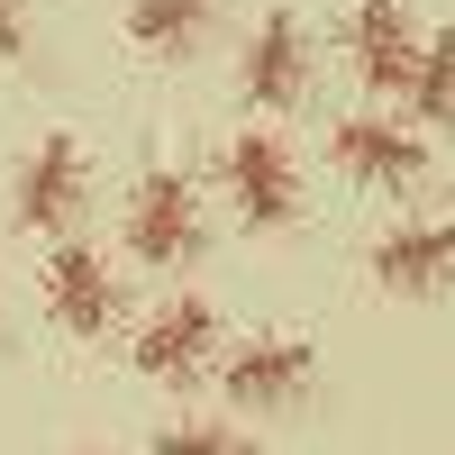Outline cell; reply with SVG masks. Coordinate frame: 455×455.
<instances>
[{"label":"cell","mask_w":455,"mask_h":455,"mask_svg":"<svg viewBox=\"0 0 455 455\" xmlns=\"http://www.w3.org/2000/svg\"><path fill=\"white\" fill-rule=\"evenodd\" d=\"M210 246V219H201V182L182 164H146L128 182V255L156 264V274H182Z\"/></svg>","instance_id":"6da1fadb"},{"label":"cell","mask_w":455,"mask_h":455,"mask_svg":"<svg viewBox=\"0 0 455 455\" xmlns=\"http://www.w3.org/2000/svg\"><path fill=\"white\" fill-rule=\"evenodd\" d=\"M83 201H92V156H83V137L73 128H46L19 156V173H10V219L28 228V237H64L73 219H83Z\"/></svg>","instance_id":"7a4b0ae2"},{"label":"cell","mask_w":455,"mask_h":455,"mask_svg":"<svg viewBox=\"0 0 455 455\" xmlns=\"http://www.w3.org/2000/svg\"><path fill=\"white\" fill-rule=\"evenodd\" d=\"M219 192L246 228H291L300 219V156L274 128H237L219 146Z\"/></svg>","instance_id":"3957f363"},{"label":"cell","mask_w":455,"mask_h":455,"mask_svg":"<svg viewBox=\"0 0 455 455\" xmlns=\"http://www.w3.org/2000/svg\"><path fill=\"white\" fill-rule=\"evenodd\" d=\"M328 164L355 182V192H419L428 182V137L383 119V109H355V119L328 128Z\"/></svg>","instance_id":"277c9868"},{"label":"cell","mask_w":455,"mask_h":455,"mask_svg":"<svg viewBox=\"0 0 455 455\" xmlns=\"http://www.w3.org/2000/svg\"><path fill=\"white\" fill-rule=\"evenodd\" d=\"M36 300H46V319H55L64 337H109V328H119V310H128V291H119V274H109V255L83 246V237H64V246L46 255Z\"/></svg>","instance_id":"5b68a950"},{"label":"cell","mask_w":455,"mask_h":455,"mask_svg":"<svg viewBox=\"0 0 455 455\" xmlns=\"http://www.w3.org/2000/svg\"><path fill=\"white\" fill-rule=\"evenodd\" d=\"M137 373L146 383H192V373H210V355H219V300L210 291H173V300H156V310L137 319Z\"/></svg>","instance_id":"8992f818"},{"label":"cell","mask_w":455,"mask_h":455,"mask_svg":"<svg viewBox=\"0 0 455 455\" xmlns=\"http://www.w3.org/2000/svg\"><path fill=\"white\" fill-rule=\"evenodd\" d=\"M237 92L264 109V119L310 100V28H300V10H264V19L246 28V46H237Z\"/></svg>","instance_id":"52a82bcc"},{"label":"cell","mask_w":455,"mask_h":455,"mask_svg":"<svg viewBox=\"0 0 455 455\" xmlns=\"http://www.w3.org/2000/svg\"><path fill=\"white\" fill-rule=\"evenodd\" d=\"M319 383V347L310 337H246V347L219 355V392L237 410H291Z\"/></svg>","instance_id":"ba28073f"},{"label":"cell","mask_w":455,"mask_h":455,"mask_svg":"<svg viewBox=\"0 0 455 455\" xmlns=\"http://www.w3.org/2000/svg\"><path fill=\"white\" fill-rule=\"evenodd\" d=\"M419 19H410V0H355L347 10V55H355V83L401 100L410 92V64H419Z\"/></svg>","instance_id":"9c48e42d"},{"label":"cell","mask_w":455,"mask_h":455,"mask_svg":"<svg viewBox=\"0 0 455 455\" xmlns=\"http://www.w3.org/2000/svg\"><path fill=\"white\" fill-rule=\"evenodd\" d=\"M364 274L383 291H401V300L446 291L455 283V219H401V228H383L373 255H364Z\"/></svg>","instance_id":"30bf717a"},{"label":"cell","mask_w":455,"mask_h":455,"mask_svg":"<svg viewBox=\"0 0 455 455\" xmlns=\"http://www.w3.org/2000/svg\"><path fill=\"white\" fill-rule=\"evenodd\" d=\"M228 0H128V46L146 64H182V55H201V36L219 28Z\"/></svg>","instance_id":"8fae6325"},{"label":"cell","mask_w":455,"mask_h":455,"mask_svg":"<svg viewBox=\"0 0 455 455\" xmlns=\"http://www.w3.org/2000/svg\"><path fill=\"white\" fill-rule=\"evenodd\" d=\"M410 119H419V137L428 128H455V28H428L419 36V64H410Z\"/></svg>","instance_id":"7c38bea8"},{"label":"cell","mask_w":455,"mask_h":455,"mask_svg":"<svg viewBox=\"0 0 455 455\" xmlns=\"http://www.w3.org/2000/svg\"><path fill=\"white\" fill-rule=\"evenodd\" d=\"M156 455H255V446L228 419H173V428H156Z\"/></svg>","instance_id":"4fadbf2b"},{"label":"cell","mask_w":455,"mask_h":455,"mask_svg":"<svg viewBox=\"0 0 455 455\" xmlns=\"http://www.w3.org/2000/svg\"><path fill=\"white\" fill-rule=\"evenodd\" d=\"M0 55H28V0H0Z\"/></svg>","instance_id":"5bb4252c"}]
</instances>
